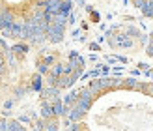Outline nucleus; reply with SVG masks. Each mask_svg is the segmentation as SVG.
Here are the masks:
<instances>
[{"label":"nucleus","mask_w":153,"mask_h":131,"mask_svg":"<svg viewBox=\"0 0 153 131\" xmlns=\"http://www.w3.org/2000/svg\"><path fill=\"white\" fill-rule=\"evenodd\" d=\"M64 0H0V32L13 40L39 41L62 22Z\"/></svg>","instance_id":"2"},{"label":"nucleus","mask_w":153,"mask_h":131,"mask_svg":"<svg viewBox=\"0 0 153 131\" xmlns=\"http://www.w3.org/2000/svg\"><path fill=\"white\" fill-rule=\"evenodd\" d=\"M131 4H133L146 19L151 21V32H149V37H148L146 52H148V56L153 60V0H131Z\"/></svg>","instance_id":"3"},{"label":"nucleus","mask_w":153,"mask_h":131,"mask_svg":"<svg viewBox=\"0 0 153 131\" xmlns=\"http://www.w3.org/2000/svg\"><path fill=\"white\" fill-rule=\"evenodd\" d=\"M64 131H153V79L99 77L67 96Z\"/></svg>","instance_id":"1"},{"label":"nucleus","mask_w":153,"mask_h":131,"mask_svg":"<svg viewBox=\"0 0 153 131\" xmlns=\"http://www.w3.org/2000/svg\"><path fill=\"white\" fill-rule=\"evenodd\" d=\"M0 131H28L25 126H21L19 122L10 120V118H0Z\"/></svg>","instance_id":"4"}]
</instances>
